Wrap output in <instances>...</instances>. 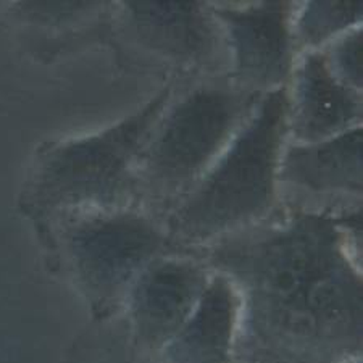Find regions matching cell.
Here are the masks:
<instances>
[{
    "label": "cell",
    "mask_w": 363,
    "mask_h": 363,
    "mask_svg": "<svg viewBox=\"0 0 363 363\" xmlns=\"http://www.w3.org/2000/svg\"><path fill=\"white\" fill-rule=\"evenodd\" d=\"M362 210L278 208L207 247L236 289L233 363H352L362 352Z\"/></svg>",
    "instance_id": "6da1fadb"
},
{
    "label": "cell",
    "mask_w": 363,
    "mask_h": 363,
    "mask_svg": "<svg viewBox=\"0 0 363 363\" xmlns=\"http://www.w3.org/2000/svg\"><path fill=\"white\" fill-rule=\"evenodd\" d=\"M286 140L288 86L262 97L212 168L163 216L169 242L207 249L270 218Z\"/></svg>",
    "instance_id": "7a4b0ae2"
},
{
    "label": "cell",
    "mask_w": 363,
    "mask_h": 363,
    "mask_svg": "<svg viewBox=\"0 0 363 363\" xmlns=\"http://www.w3.org/2000/svg\"><path fill=\"white\" fill-rule=\"evenodd\" d=\"M173 94V86H165L115 125L44 147L23 186V208L36 218L54 220L139 207L134 168Z\"/></svg>",
    "instance_id": "3957f363"
},
{
    "label": "cell",
    "mask_w": 363,
    "mask_h": 363,
    "mask_svg": "<svg viewBox=\"0 0 363 363\" xmlns=\"http://www.w3.org/2000/svg\"><path fill=\"white\" fill-rule=\"evenodd\" d=\"M262 97L228 78L173 94L134 168L139 207L162 220L218 160Z\"/></svg>",
    "instance_id": "277c9868"
},
{
    "label": "cell",
    "mask_w": 363,
    "mask_h": 363,
    "mask_svg": "<svg viewBox=\"0 0 363 363\" xmlns=\"http://www.w3.org/2000/svg\"><path fill=\"white\" fill-rule=\"evenodd\" d=\"M50 221L57 226L76 283L99 315L126 298L144 268L172 245L162 220L143 207L74 213Z\"/></svg>",
    "instance_id": "5b68a950"
},
{
    "label": "cell",
    "mask_w": 363,
    "mask_h": 363,
    "mask_svg": "<svg viewBox=\"0 0 363 363\" xmlns=\"http://www.w3.org/2000/svg\"><path fill=\"white\" fill-rule=\"evenodd\" d=\"M228 50V79L239 89L265 94L288 86L297 52L292 38V2H259L244 7L210 5Z\"/></svg>",
    "instance_id": "8992f818"
},
{
    "label": "cell",
    "mask_w": 363,
    "mask_h": 363,
    "mask_svg": "<svg viewBox=\"0 0 363 363\" xmlns=\"http://www.w3.org/2000/svg\"><path fill=\"white\" fill-rule=\"evenodd\" d=\"M363 128L318 144L286 140L277 184L284 208L344 215L362 210Z\"/></svg>",
    "instance_id": "52a82bcc"
},
{
    "label": "cell",
    "mask_w": 363,
    "mask_h": 363,
    "mask_svg": "<svg viewBox=\"0 0 363 363\" xmlns=\"http://www.w3.org/2000/svg\"><path fill=\"white\" fill-rule=\"evenodd\" d=\"M123 10L134 39L179 68L213 72L221 63L228 65L223 33L210 5L130 0Z\"/></svg>",
    "instance_id": "ba28073f"
},
{
    "label": "cell",
    "mask_w": 363,
    "mask_h": 363,
    "mask_svg": "<svg viewBox=\"0 0 363 363\" xmlns=\"http://www.w3.org/2000/svg\"><path fill=\"white\" fill-rule=\"evenodd\" d=\"M212 270L192 257L160 255L139 274L128 292L134 337L162 350L191 317Z\"/></svg>",
    "instance_id": "9c48e42d"
},
{
    "label": "cell",
    "mask_w": 363,
    "mask_h": 363,
    "mask_svg": "<svg viewBox=\"0 0 363 363\" xmlns=\"http://www.w3.org/2000/svg\"><path fill=\"white\" fill-rule=\"evenodd\" d=\"M362 92L342 84L323 50L297 55L288 84V140L318 144L362 126Z\"/></svg>",
    "instance_id": "30bf717a"
},
{
    "label": "cell",
    "mask_w": 363,
    "mask_h": 363,
    "mask_svg": "<svg viewBox=\"0 0 363 363\" xmlns=\"http://www.w3.org/2000/svg\"><path fill=\"white\" fill-rule=\"evenodd\" d=\"M239 301L225 274L212 272L191 317L162 349L167 363H233Z\"/></svg>",
    "instance_id": "8fae6325"
},
{
    "label": "cell",
    "mask_w": 363,
    "mask_h": 363,
    "mask_svg": "<svg viewBox=\"0 0 363 363\" xmlns=\"http://www.w3.org/2000/svg\"><path fill=\"white\" fill-rule=\"evenodd\" d=\"M362 26V2H306L294 11L292 38L297 55L321 50L349 29Z\"/></svg>",
    "instance_id": "7c38bea8"
},
{
    "label": "cell",
    "mask_w": 363,
    "mask_h": 363,
    "mask_svg": "<svg viewBox=\"0 0 363 363\" xmlns=\"http://www.w3.org/2000/svg\"><path fill=\"white\" fill-rule=\"evenodd\" d=\"M363 33L362 26L349 29L341 34L331 44H328L323 50L328 67L331 73L350 89L362 92V43Z\"/></svg>",
    "instance_id": "4fadbf2b"
},
{
    "label": "cell",
    "mask_w": 363,
    "mask_h": 363,
    "mask_svg": "<svg viewBox=\"0 0 363 363\" xmlns=\"http://www.w3.org/2000/svg\"><path fill=\"white\" fill-rule=\"evenodd\" d=\"M352 363H360V362H359V360H355V362H352Z\"/></svg>",
    "instance_id": "5bb4252c"
}]
</instances>
